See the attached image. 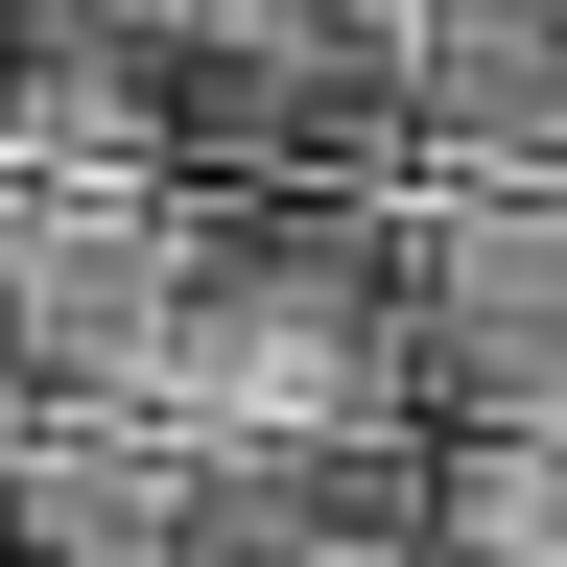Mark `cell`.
I'll return each mask as SVG.
<instances>
[{"label": "cell", "instance_id": "6da1fadb", "mask_svg": "<svg viewBox=\"0 0 567 567\" xmlns=\"http://www.w3.org/2000/svg\"><path fill=\"white\" fill-rule=\"evenodd\" d=\"M142 402L213 473H354L425 450V331L379 260V189H189V284L142 331Z\"/></svg>", "mask_w": 567, "mask_h": 567}, {"label": "cell", "instance_id": "7a4b0ae2", "mask_svg": "<svg viewBox=\"0 0 567 567\" xmlns=\"http://www.w3.org/2000/svg\"><path fill=\"white\" fill-rule=\"evenodd\" d=\"M166 166L189 189H402L379 0H166Z\"/></svg>", "mask_w": 567, "mask_h": 567}, {"label": "cell", "instance_id": "3957f363", "mask_svg": "<svg viewBox=\"0 0 567 567\" xmlns=\"http://www.w3.org/2000/svg\"><path fill=\"white\" fill-rule=\"evenodd\" d=\"M379 260H402V331H425V425L450 402L567 425V166H402Z\"/></svg>", "mask_w": 567, "mask_h": 567}, {"label": "cell", "instance_id": "277c9868", "mask_svg": "<svg viewBox=\"0 0 567 567\" xmlns=\"http://www.w3.org/2000/svg\"><path fill=\"white\" fill-rule=\"evenodd\" d=\"M402 166H567V0H379Z\"/></svg>", "mask_w": 567, "mask_h": 567}, {"label": "cell", "instance_id": "5b68a950", "mask_svg": "<svg viewBox=\"0 0 567 567\" xmlns=\"http://www.w3.org/2000/svg\"><path fill=\"white\" fill-rule=\"evenodd\" d=\"M402 544H425V567H567V425L450 402V425L402 450Z\"/></svg>", "mask_w": 567, "mask_h": 567}]
</instances>
